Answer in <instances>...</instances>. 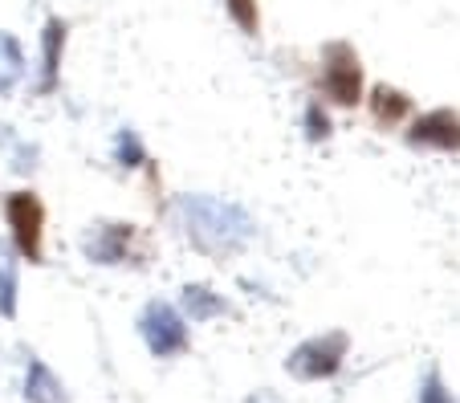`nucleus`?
Segmentation results:
<instances>
[{
	"label": "nucleus",
	"mask_w": 460,
	"mask_h": 403,
	"mask_svg": "<svg viewBox=\"0 0 460 403\" xmlns=\"http://www.w3.org/2000/svg\"><path fill=\"white\" fill-rule=\"evenodd\" d=\"M183 220H188V232L200 249H236L252 237V220L244 216L236 204L225 200H204V196H191L180 204Z\"/></svg>",
	"instance_id": "obj_1"
},
{
	"label": "nucleus",
	"mask_w": 460,
	"mask_h": 403,
	"mask_svg": "<svg viewBox=\"0 0 460 403\" xmlns=\"http://www.w3.org/2000/svg\"><path fill=\"white\" fill-rule=\"evenodd\" d=\"M322 90L339 106H355L363 94V70L358 57L347 45H326V62H322Z\"/></svg>",
	"instance_id": "obj_2"
},
{
	"label": "nucleus",
	"mask_w": 460,
	"mask_h": 403,
	"mask_svg": "<svg viewBox=\"0 0 460 403\" xmlns=\"http://www.w3.org/2000/svg\"><path fill=\"white\" fill-rule=\"evenodd\" d=\"M139 330H143V338H147V351L155 355V359L180 355L183 346H188V326H183V318L175 314L172 306H164V302H151V306L143 310Z\"/></svg>",
	"instance_id": "obj_3"
},
{
	"label": "nucleus",
	"mask_w": 460,
	"mask_h": 403,
	"mask_svg": "<svg viewBox=\"0 0 460 403\" xmlns=\"http://www.w3.org/2000/svg\"><path fill=\"white\" fill-rule=\"evenodd\" d=\"M347 355V334H326V338H310L289 355V371L297 379H331L342 367Z\"/></svg>",
	"instance_id": "obj_4"
},
{
	"label": "nucleus",
	"mask_w": 460,
	"mask_h": 403,
	"mask_svg": "<svg viewBox=\"0 0 460 403\" xmlns=\"http://www.w3.org/2000/svg\"><path fill=\"white\" fill-rule=\"evenodd\" d=\"M4 212H9V224H13V237H17L21 257L37 261V257H41V220H45L41 200L29 192H17V196H9V208Z\"/></svg>",
	"instance_id": "obj_5"
},
{
	"label": "nucleus",
	"mask_w": 460,
	"mask_h": 403,
	"mask_svg": "<svg viewBox=\"0 0 460 403\" xmlns=\"http://www.w3.org/2000/svg\"><path fill=\"white\" fill-rule=\"evenodd\" d=\"M408 139L416 147H440V151H460V114L452 110H432V114H420L411 123Z\"/></svg>",
	"instance_id": "obj_6"
},
{
	"label": "nucleus",
	"mask_w": 460,
	"mask_h": 403,
	"mask_svg": "<svg viewBox=\"0 0 460 403\" xmlns=\"http://www.w3.org/2000/svg\"><path fill=\"white\" fill-rule=\"evenodd\" d=\"M127 245H130V224H98L82 249L98 265H119L127 257Z\"/></svg>",
	"instance_id": "obj_7"
},
{
	"label": "nucleus",
	"mask_w": 460,
	"mask_h": 403,
	"mask_svg": "<svg viewBox=\"0 0 460 403\" xmlns=\"http://www.w3.org/2000/svg\"><path fill=\"white\" fill-rule=\"evenodd\" d=\"M25 395L33 403H61L66 391H61V379L45 367L41 359H29V379H25Z\"/></svg>",
	"instance_id": "obj_8"
},
{
	"label": "nucleus",
	"mask_w": 460,
	"mask_h": 403,
	"mask_svg": "<svg viewBox=\"0 0 460 403\" xmlns=\"http://www.w3.org/2000/svg\"><path fill=\"white\" fill-rule=\"evenodd\" d=\"M183 310L191 314V322H208V318L225 314V298H217L212 290H204V285H188L183 290Z\"/></svg>",
	"instance_id": "obj_9"
},
{
	"label": "nucleus",
	"mask_w": 460,
	"mask_h": 403,
	"mask_svg": "<svg viewBox=\"0 0 460 403\" xmlns=\"http://www.w3.org/2000/svg\"><path fill=\"white\" fill-rule=\"evenodd\" d=\"M25 74V57H21V45L9 33H0V94H9L13 86Z\"/></svg>",
	"instance_id": "obj_10"
},
{
	"label": "nucleus",
	"mask_w": 460,
	"mask_h": 403,
	"mask_svg": "<svg viewBox=\"0 0 460 403\" xmlns=\"http://www.w3.org/2000/svg\"><path fill=\"white\" fill-rule=\"evenodd\" d=\"M0 314H17V257L9 245H0Z\"/></svg>",
	"instance_id": "obj_11"
},
{
	"label": "nucleus",
	"mask_w": 460,
	"mask_h": 403,
	"mask_svg": "<svg viewBox=\"0 0 460 403\" xmlns=\"http://www.w3.org/2000/svg\"><path fill=\"white\" fill-rule=\"evenodd\" d=\"M375 114H379V118H387V123H395V118H403V114H408V98L400 94V90H387V86H375Z\"/></svg>",
	"instance_id": "obj_12"
},
{
	"label": "nucleus",
	"mask_w": 460,
	"mask_h": 403,
	"mask_svg": "<svg viewBox=\"0 0 460 403\" xmlns=\"http://www.w3.org/2000/svg\"><path fill=\"white\" fill-rule=\"evenodd\" d=\"M61 41H66V25L49 21V29H45V86H53V78H58V45Z\"/></svg>",
	"instance_id": "obj_13"
},
{
	"label": "nucleus",
	"mask_w": 460,
	"mask_h": 403,
	"mask_svg": "<svg viewBox=\"0 0 460 403\" xmlns=\"http://www.w3.org/2000/svg\"><path fill=\"white\" fill-rule=\"evenodd\" d=\"M119 163L122 167L143 163V147H139V139H135V131H119Z\"/></svg>",
	"instance_id": "obj_14"
},
{
	"label": "nucleus",
	"mask_w": 460,
	"mask_h": 403,
	"mask_svg": "<svg viewBox=\"0 0 460 403\" xmlns=\"http://www.w3.org/2000/svg\"><path fill=\"white\" fill-rule=\"evenodd\" d=\"M305 127H310V139H326L331 135V118L322 114V106L314 102L310 110H305Z\"/></svg>",
	"instance_id": "obj_15"
},
{
	"label": "nucleus",
	"mask_w": 460,
	"mask_h": 403,
	"mask_svg": "<svg viewBox=\"0 0 460 403\" xmlns=\"http://www.w3.org/2000/svg\"><path fill=\"white\" fill-rule=\"evenodd\" d=\"M420 403H452V395L444 391V383H440V375H428L424 379V391H420Z\"/></svg>",
	"instance_id": "obj_16"
},
{
	"label": "nucleus",
	"mask_w": 460,
	"mask_h": 403,
	"mask_svg": "<svg viewBox=\"0 0 460 403\" xmlns=\"http://www.w3.org/2000/svg\"><path fill=\"white\" fill-rule=\"evenodd\" d=\"M228 9H233V17L241 21L244 29H257V9H252V0H228Z\"/></svg>",
	"instance_id": "obj_17"
}]
</instances>
